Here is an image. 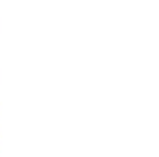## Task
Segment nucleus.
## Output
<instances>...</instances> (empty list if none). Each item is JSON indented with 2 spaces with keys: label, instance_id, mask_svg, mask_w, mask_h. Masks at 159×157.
<instances>
[]
</instances>
